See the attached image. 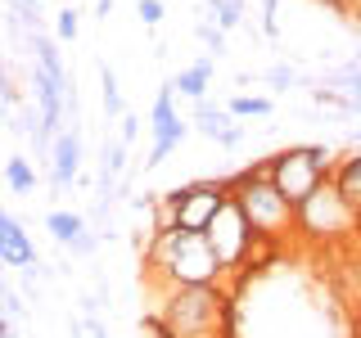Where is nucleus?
Masks as SVG:
<instances>
[{
  "label": "nucleus",
  "instance_id": "nucleus-29",
  "mask_svg": "<svg viewBox=\"0 0 361 338\" xmlns=\"http://www.w3.org/2000/svg\"><path fill=\"white\" fill-rule=\"evenodd\" d=\"M95 14H99V18H109V14H113V0H95Z\"/></svg>",
  "mask_w": 361,
  "mask_h": 338
},
{
  "label": "nucleus",
  "instance_id": "nucleus-25",
  "mask_svg": "<svg viewBox=\"0 0 361 338\" xmlns=\"http://www.w3.org/2000/svg\"><path fill=\"white\" fill-rule=\"evenodd\" d=\"M257 5H262V32H267V37H276V32H280V0H257Z\"/></svg>",
  "mask_w": 361,
  "mask_h": 338
},
{
  "label": "nucleus",
  "instance_id": "nucleus-33",
  "mask_svg": "<svg viewBox=\"0 0 361 338\" xmlns=\"http://www.w3.org/2000/svg\"><path fill=\"white\" fill-rule=\"evenodd\" d=\"M321 5H334V9H343V0H321Z\"/></svg>",
  "mask_w": 361,
  "mask_h": 338
},
{
  "label": "nucleus",
  "instance_id": "nucleus-8",
  "mask_svg": "<svg viewBox=\"0 0 361 338\" xmlns=\"http://www.w3.org/2000/svg\"><path fill=\"white\" fill-rule=\"evenodd\" d=\"M185 131H190V118H180L176 90L163 86V90H158V99H154V108H149V140H154V144H149V158H145V167H163L167 158L180 149Z\"/></svg>",
  "mask_w": 361,
  "mask_h": 338
},
{
  "label": "nucleus",
  "instance_id": "nucleus-3",
  "mask_svg": "<svg viewBox=\"0 0 361 338\" xmlns=\"http://www.w3.org/2000/svg\"><path fill=\"white\" fill-rule=\"evenodd\" d=\"M226 189H231V203L240 208V217L248 221V230H253L257 239H276L280 244L293 230V208L271 189L262 163H253V167H244L240 176H231Z\"/></svg>",
  "mask_w": 361,
  "mask_h": 338
},
{
  "label": "nucleus",
  "instance_id": "nucleus-1",
  "mask_svg": "<svg viewBox=\"0 0 361 338\" xmlns=\"http://www.w3.org/2000/svg\"><path fill=\"white\" fill-rule=\"evenodd\" d=\"M145 275L158 289H180V284H221L226 270L217 266L203 234L154 230L149 244H145Z\"/></svg>",
  "mask_w": 361,
  "mask_h": 338
},
{
  "label": "nucleus",
  "instance_id": "nucleus-4",
  "mask_svg": "<svg viewBox=\"0 0 361 338\" xmlns=\"http://www.w3.org/2000/svg\"><path fill=\"white\" fill-rule=\"evenodd\" d=\"M353 221H357V212L338 199V189L330 180H321V185L293 208V230L289 234L302 239V244H312V248H334V244L353 239Z\"/></svg>",
  "mask_w": 361,
  "mask_h": 338
},
{
  "label": "nucleus",
  "instance_id": "nucleus-21",
  "mask_svg": "<svg viewBox=\"0 0 361 338\" xmlns=\"http://www.w3.org/2000/svg\"><path fill=\"white\" fill-rule=\"evenodd\" d=\"M9 5H14V18L23 23V27L37 32V23H41V0H9Z\"/></svg>",
  "mask_w": 361,
  "mask_h": 338
},
{
  "label": "nucleus",
  "instance_id": "nucleus-31",
  "mask_svg": "<svg viewBox=\"0 0 361 338\" xmlns=\"http://www.w3.org/2000/svg\"><path fill=\"white\" fill-rule=\"evenodd\" d=\"M353 244H361V208H357V221H353Z\"/></svg>",
  "mask_w": 361,
  "mask_h": 338
},
{
  "label": "nucleus",
  "instance_id": "nucleus-7",
  "mask_svg": "<svg viewBox=\"0 0 361 338\" xmlns=\"http://www.w3.org/2000/svg\"><path fill=\"white\" fill-rule=\"evenodd\" d=\"M203 239H208L212 257H217V266L226 270V280H231V275H240V270H244V262H248V248L257 244V234L248 230V221L240 217V208H235V203L226 199L221 208H217V217L208 221Z\"/></svg>",
  "mask_w": 361,
  "mask_h": 338
},
{
  "label": "nucleus",
  "instance_id": "nucleus-6",
  "mask_svg": "<svg viewBox=\"0 0 361 338\" xmlns=\"http://www.w3.org/2000/svg\"><path fill=\"white\" fill-rule=\"evenodd\" d=\"M226 199H231L226 180H195V185L167 189V194H158V203H154V230H190V234H203Z\"/></svg>",
  "mask_w": 361,
  "mask_h": 338
},
{
  "label": "nucleus",
  "instance_id": "nucleus-28",
  "mask_svg": "<svg viewBox=\"0 0 361 338\" xmlns=\"http://www.w3.org/2000/svg\"><path fill=\"white\" fill-rule=\"evenodd\" d=\"M86 330H90V338H109V330L95 320V315H86Z\"/></svg>",
  "mask_w": 361,
  "mask_h": 338
},
{
  "label": "nucleus",
  "instance_id": "nucleus-17",
  "mask_svg": "<svg viewBox=\"0 0 361 338\" xmlns=\"http://www.w3.org/2000/svg\"><path fill=\"white\" fill-rule=\"evenodd\" d=\"M99 99H104V118L109 122H118L122 113H127V104H122V90H118V73L104 63L99 68Z\"/></svg>",
  "mask_w": 361,
  "mask_h": 338
},
{
  "label": "nucleus",
  "instance_id": "nucleus-11",
  "mask_svg": "<svg viewBox=\"0 0 361 338\" xmlns=\"http://www.w3.org/2000/svg\"><path fill=\"white\" fill-rule=\"evenodd\" d=\"M0 266H14V270L37 266V244H32V234L23 230V221L9 217L5 208H0Z\"/></svg>",
  "mask_w": 361,
  "mask_h": 338
},
{
  "label": "nucleus",
  "instance_id": "nucleus-30",
  "mask_svg": "<svg viewBox=\"0 0 361 338\" xmlns=\"http://www.w3.org/2000/svg\"><path fill=\"white\" fill-rule=\"evenodd\" d=\"M0 338H18V334H14V320H9V315L0 320Z\"/></svg>",
  "mask_w": 361,
  "mask_h": 338
},
{
  "label": "nucleus",
  "instance_id": "nucleus-24",
  "mask_svg": "<svg viewBox=\"0 0 361 338\" xmlns=\"http://www.w3.org/2000/svg\"><path fill=\"white\" fill-rule=\"evenodd\" d=\"M267 82L276 86V90H289L293 82H298V73H293L289 63H276V68H271V73H267Z\"/></svg>",
  "mask_w": 361,
  "mask_h": 338
},
{
  "label": "nucleus",
  "instance_id": "nucleus-9",
  "mask_svg": "<svg viewBox=\"0 0 361 338\" xmlns=\"http://www.w3.org/2000/svg\"><path fill=\"white\" fill-rule=\"evenodd\" d=\"M45 230L54 234V244H63L68 253H77V257H90L99 248V234L90 230V221L82 217V212H50L45 217Z\"/></svg>",
  "mask_w": 361,
  "mask_h": 338
},
{
  "label": "nucleus",
  "instance_id": "nucleus-32",
  "mask_svg": "<svg viewBox=\"0 0 361 338\" xmlns=\"http://www.w3.org/2000/svg\"><path fill=\"white\" fill-rule=\"evenodd\" d=\"M0 298H5V284H0ZM0 320H5V302H0Z\"/></svg>",
  "mask_w": 361,
  "mask_h": 338
},
{
  "label": "nucleus",
  "instance_id": "nucleus-22",
  "mask_svg": "<svg viewBox=\"0 0 361 338\" xmlns=\"http://www.w3.org/2000/svg\"><path fill=\"white\" fill-rule=\"evenodd\" d=\"M195 32H199V41L208 45V59H212V54H221V50H226V32H217L212 23H199Z\"/></svg>",
  "mask_w": 361,
  "mask_h": 338
},
{
  "label": "nucleus",
  "instance_id": "nucleus-2",
  "mask_svg": "<svg viewBox=\"0 0 361 338\" xmlns=\"http://www.w3.org/2000/svg\"><path fill=\"white\" fill-rule=\"evenodd\" d=\"M221 284H180L163 289L158 325L172 338H235V307Z\"/></svg>",
  "mask_w": 361,
  "mask_h": 338
},
{
  "label": "nucleus",
  "instance_id": "nucleus-26",
  "mask_svg": "<svg viewBox=\"0 0 361 338\" xmlns=\"http://www.w3.org/2000/svg\"><path fill=\"white\" fill-rule=\"evenodd\" d=\"M122 144H131L135 140V135H140V118H135V113H122Z\"/></svg>",
  "mask_w": 361,
  "mask_h": 338
},
{
  "label": "nucleus",
  "instance_id": "nucleus-14",
  "mask_svg": "<svg viewBox=\"0 0 361 338\" xmlns=\"http://www.w3.org/2000/svg\"><path fill=\"white\" fill-rule=\"evenodd\" d=\"M172 90H180V99H199L208 95V86H212V59H199V63H190V68H180V73L167 82Z\"/></svg>",
  "mask_w": 361,
  "mask_h": 338
},
{
  "label": "nucleus",
  "instance_id": "nucleus-15",
  "mask_svg": "<svg viewBox=\"0 0 361 338\" xmlns=\"http://www.w3.org/2000/svg\"><path fill=\"white\" fill-rule=\"evenodd\" d=\"M203 23H212L217 32H235V27H244V9H248V0H203Z\"/></svg>",
  "mask_w": 361,
  "mask_h": 338
},
{
  "label": "nucleus",
  "instance_id": "nucleus-23",
  "mask_svg": "<svg viewBox=\"0 0 361 338\" xmlns=\"http://www.w3.org/2000/svg\"><path fill=\"white\" fill-rule=\"evenodd\" d=\"M135 14H140L145 27H158V23H163V0H140V5H135Z\"/></svg>",
  "mask_w": 361,
  "mask_h": 338
},
{
  "label": "nucleus",
  "instance_id": "nucleus-13",
  "mask_svg": "<svg viewBox=\"0 0 361 338\" xmlns=\"http://www.w3.org/2000/svg\"><path fill=\"white\" fill-rule=\"evenodd\" d=\"M330 185L338 189V199L348 203V208H361V149H353L348 158H338L330 167Z\"/></svg>",
  "mask_w": 361,
  "mask_h": 338
},
{
  "label": "nucleus",
  "instance_id": "nucleus-19",
  "mask_svg": "<svg viewBox=\"0 0 361 338\" xmlns=\"http://www.w3.org/2000/svg\"><path fill=\"white\" fill-rule=\"evenodd\" d=\"M14 108H18V86H14L9 63L0 59V118H14Z\"/></svg>",
  "mask_w": 361,
  "mask_h": 338
},
{
  "label": "nucleus",
  "instance_id": "nucleus-20",
  "mask_svg": "<svg viewBox=\"0 0 361 338\" xmlns=\"http://www.w3.org/2000/svg\"><path fill=\"white\" fill-rule=\"evenodd\" d=\"M77 32H82V14H77L73 5L59 9V14H54V41L68 45V41H77Z\"/></svg>",
  "mask_w": 361,
  "mask_h": 338
},
{
  "label": "nucleus",
  "instance_id": "nucleus-27",
  "mask_svg": "<svg viewBox=\"0 0 361 338\" xmlns=\"http://www.w3.org/2000/svg\"><path fill=\"white\" fill-rule=\"evenodd\" d=\"M145 330H149L154 338H172V334H167V330H163V325H158V315H145Z\"/></svg>",
  "mask_w": 361,
  "mask_h": 338
},
{
  "label": "nucleus",
  "instance_id": "nucleus-18",
  "mask_svg": "<svg viewBox=\"0 0 361 338\" xmlns=\"http://www.w3.org/2000/svg\"><path fill=\"white\" fill-rule=\"evenodd\" d=\"M271 99L267 95H235L231 104H226V113H231V118H271Z\"/></svg>",
  "mask_w": 361,
  "mask_h": 338
},
{
  "label": "nucleus",
  "instance_id": "nucleus-16",
  "mask_svg": "<svg viewBox=\"0 0 361 338\" xmlns=\"http://www.w3.org/2000/svg\"><path fill=\"white\" fill-rule=\"evenodd\" d=\"M5 189L27 199L32 189H37V167H32L27 158H9V163H5Z\"/></svg>",
  "mask_w": 361,
  "mask_h": 338
},
{
  "label": "nucleus",
  "instance_id": "nucleus-5",
  "mask_svg": "<svg viewBox=\"0 0 361 338\" xmlns=\"http://www.w3.org/2000/svg\"><path fill=\"white\" fill-rule=\"evenodd\" d=\"M330 167H334V154L325 149V144H293V149L271 154L262 163V172L271 180V189H276L289 208H298L321 180H330Z\"/></svg>",
  "mask_w": 361,
  "mask_h": 338
},
{
  "label": "nucleus",
  "instance_id": "nucleus-10",
  "mask_svg": "<svg viewBox=\"0 0 361 338\" xmlns=\"http://www.w3.org/2000/svg\"><path fill=\"white\" fill-rule=\"evenodd\" d=\"M82 172V131L77 127H63L50 144V185L54 189H68Z\"/></svg>",
  "mask_w": 361,
  "mask_h": 338
},
{
  "label": "nucleus",
  "instance_id": "nucleus-12",
  "mask_svg": "<svg viewBox=\"0 0 361 338\" xmlns=\"http://www.w3.org/2000/svg\"><path fill=\"white\" fill-rule=\"evenodd\" d=\"M190 127L199 135H208V140H217L221 149H235V144L244 140V127H235V118L217 104H208V99H199L195 113H190Z\"/></svg>",
  "mask_w": 361,
  "mask_h": 338
}]
</instances>
